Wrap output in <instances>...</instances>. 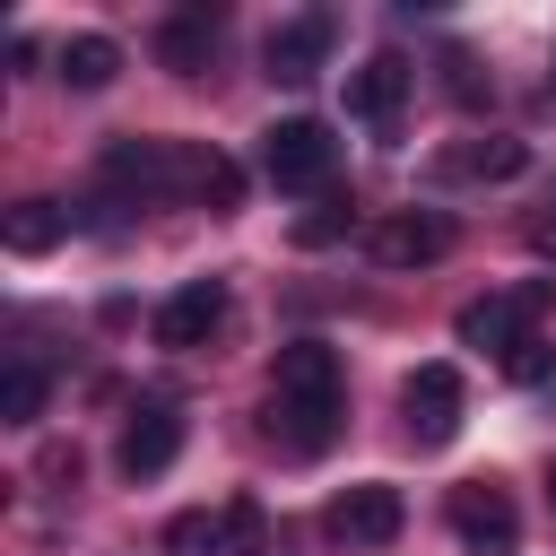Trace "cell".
Instances as JSON below:
<instances>
[{"label":"cell","mask_w":556,"mask_h":556,"mask_svg":"<svg viewBox=\"0 0 556 556\" xmlns=\"http://www.w3.org/2000/svg\"><path fill=\"white\" fill-rule=\"evenodd\" d=\"M339 417H348L339 348L287 339V348H278V382H269V443H278L287 460H321V452L339 443Z\"/></svg>","instance_id":"1"},{"label":"cell","mask_w":556,"mask_h":556,"mask_svg":"<svg viewBox=\"0 0 556 556\" xmlns=\"http://www.w3.org/2000/svg\"><path fill=\"white\" fill-rule=\"evenodd\" d=\"M539 304H547L539 287L478 295V304H460V313H452V339H460V348H504V356H513L521 339H539V330H530V321H539Z\"/></svg>","instance_id":"6"},{"label":"cell","mask_w":556,"mask_h":556,"mask_svg":"<svg viewBox=\"0 0 556 556\" xmlns=\"http://www.w3.org/2000/svg\"><path fill=\"white\" fill-rule=\"evenodd\" d=\"M443 252H452V226H443L434 208H400V217L374 226V261H382V269H426V261H443Z\"/></svg>","instance_id":"10"},{"label":"cell","mask_w":556,"mask_h":556,"mask_svg":"<svg viewBox=\"0 0 556 556\" xmlns=\"http://www.w3.org/2000/svg\"><path fill=\"white\" fill-rule=\"evenodd\" d=\"M460 408H469V391H460V365H443V356L400 382V417H408V434H417L426 452H443V443L460 434Z\"/></svg>","instance_id":"4"},{"label":"cell","mask_w":556,"mask_h":556,"mask_svg":"<svg viewBox=\"0 0 556 556\" xmlns=\"http://www.w3.org/2000/svg\"><path fill=\"white\" fill-rule=\"evenodd\" d=\"M156 348H208L217 330H226V287L217 278H191V287H174L165 304H156Z\"/></svg>","instance_id":"9"},{"label":"cell","mask_w":556,"mask_h":556,"mask_svg":"<svg viewBox=\"0 0 556 556\" xmlns=\"http://www.w3.org/2000/svg\"><path fill=\"white\" fill-rule=\"evenodd\" d=\"M208 52H217V17H208V9H174V17L156 26V61H165L174 78H200Z\"/></svg>","instance_id":"13"},{"label":"cell","mask_w":556,"mask_h":556,"mask_svg":"<svg viewBox=\"0 0 556 556\" xmlns=\"http://www.w3.org/2000/svg\"><path fill=\"white\" fill-rule=\"evenodd\" d=\"M182 200H200V208H235V200H243V165L191 139V191H182Z\"/></svg>","instance_id":"17"},{"label":"cell","mask_w":556,"mask_h":556,"mask_svg":"<svg viewBox=\"0 0 556 556\" xmlns=\"http://www.w3.org/2000/svg\"><path fill=\"white\" fill-rule=\"evenodd\" d=\"M174 452H182V408H174V400H139L130 426H122V443H113L122 478H130V486H139V478H165Z\"/></svg>","instance_id":"7"},{"label":"cell","mask_w":556,"mask_h":556,"mask_svg":"<svg viewBox=\"0 0 556 556\" xmlns=\"http://www.w3.org/2000/svg\"><path fill=\"white\" fill-rule=\"evenodd\" d=\"M530 243H539V252H556V200H547V217H530Z\"/></svg>","instance_id":"22"},{"label":"cell","mask_w":556,"mask_h":556,"mask_svg":"<svg viewBox=\"0 0 556 556\" xmlns=\"http://www.w3.org/2000/svg\"><path fill=\"white\" fill-rule=\"evenodd\" d=\"M521 165H530L521 139H460V148L434 156V182H513Z\"/></svg>","instance_id":"12"},{"label":"cell","mask_w":556,"mask_h":556,"mask_svg":"<svg viewBox=\"0 0 556 556\" xmlns=\"http://www.w3.org/2000/svg\"><path fill=\"white\" fill-rule=\"evenodd\" d=\"M43 400H52V374H43L35 356H9V374H0V417H9V426H35Z\"/></svg>","instance_id":"18"},{"label":"cell","mask_w":556,"mask_h":556,"mask_svg":"<svg viewBox=\"0 0 556 556\" xmlns=\"http://www.w3.org/2000/svg\"><path fill=\"white\" fill-rule=\"evenodd\" d=\"M348 226H356V208H348V200H321V208H304V217H295V243H304V252H321V243H339Z\"/></svg>","instance_id":"19"},{"label":"cell","mask_w":556,"mask_h":556,"mask_svg":"<svg viewBox=\"0 0 556 556\" xmlns=\"http://www.w3.org/2000/svg\"><path fill=\"white\" fill-rule=\"evenodd\" d=\"M408 87H417V70L400 61V52H374V61H356L348 70V113L365 122V130H400V104H408Z\"/></svg>","instance_id":"8"},{"label":"cell","mask_w":556,"mask_h":556,"mask_svg":"<svg viewBox=\"0 0 556 556\" xmlns=\"http://www.w3.org/2000/svg\"><path fill=\"white\" fill-rule=\"evenodd\" d=\"M261 174L278 182V191H321L330 174H339V139H330V122H269L261 130Z\"/></svg>","instance_id":"2"},{"label":"cell","mask_w":556,"mask_h":556,"mask_svg":"<svg viewBox=\"0 0 556 556\" xmlns=\"http://www.w3.org/2000/svg\"><path fill=\"white\" fill-rule=\"evenodd\" d=\"M278 539H269V513L261 504H226L217 513V530L200 539V556H269Z\"/></svg>","instance_id":"16"},{"label":"cell","mask_w":556,"mask_h":556,"mask_svg":"<svg viewBox=\"0 0 556 556\" xmlns=\"http://www.w3.org/2000/svg\"><path fill=\"white\" fill-rule=\"evenodd\" d=\"M321 52H330V17H321V9H304V17L269 26V43H261V70L295 87V78H313V70H321Z\"/></svg>","instance_id":"11"},{"label":"cell","mask_w":556,"mask_h":556,"mask_svg":"<svg viewBox=\"0 0 556 556\" xmlns=\"http://www.w3.org/2000/svg\"><path fill=\"white\" fill-rule=\"evenodd\" d=\"M547 495H556V460H547Z\"/></svg>","instance_id":"23"},{"label":"cell","mask_w":556,"mask_h":556,"mask_svg":"<svg viewBox=\"0 0 556 556\" xmlns=\"http://www.w3.org/2000/svg\"><path fill=\"white\" fill-rule=\"evenodd\" d=\"M452 539H460L469 556H513V547H521V513H513V495L486 486V478L452 486Z\"/></svg>","instance_id":"5"},{"label":"cell","mask_w":556,"mask_h":556,"mask_svg":"<svg viewBox=\"0 0 556 556\" xmlns=\"http://www.w3.org/2000/svg\"><path fill=\"white\" fill-rule=\"evenodd\" d=\"M61 235H70V208H61V200H17V208L0 217V243H9L17 261H35V252H52Z\"/></svg>","instance_id":"14"},{"label":"cell","mask_w":556,"mask_h":556,"mask_svg":"<svg viewBox=\"0 0 556 556\" xmlns=\"http://www.w3.org/2000/svg\"><path fill=\"white\" fill-rule=\"evenodd\" d=\"M504 374H513V382H547V374H556V356H547V339H521V348L504 356Z\"/></svg>","instance_id":"20"},{"label":"cell","mask_w":556,"mask_h":556,"mask_svg":"<svg viewBox=\"0 0 556 556\" xmlns=\"http://www.w3.org/2000/svg\"><path fill=\"white\" fill-rule=\"evenodd\" d=\"M113 78H122V43H113V35H70V43H61V87L96 96V87H113Z\"/></svg>","instance_id":"15"},{"label":"cell","mask_w":556,"mask_h":556,"mask_svg":"<svg viewBox=\"0 0 556 556\" xmlns=\"http://www.w3.org/2000/svg\"><path fill=\"white\" fill-rule=\"evenodd\" d=\"M400 521H408V504H400V486H382V478H365V486H348V495H330V513H321V539H330L339 556H374V547H391V539H400Z\"/></svg>","instance_id":"3"},{"label":"cell","mask_w":556,"mask_h":556,"mask_svg":"<svg viewBox=\"0 0 556 556\" xmlns=\"http://www.w3.org/2000/svg\"><path fill=\"white\" fill-rule=\"evenodd\" d=\"M443 70H452V78H443V87H452V96H460V104H478V96H486V87H478V61H460V52H452V61H443Z\"/></svg>","instance_id":"21"}]
</instances>
